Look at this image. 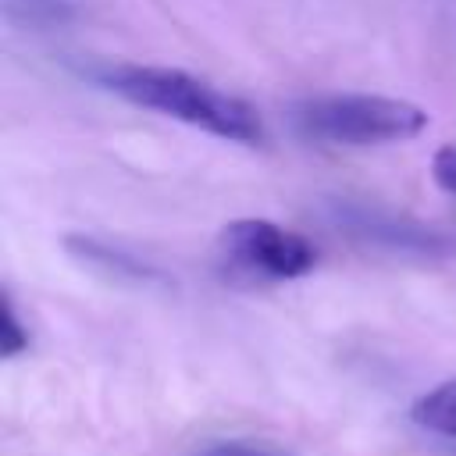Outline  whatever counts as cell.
<instances>
[{
  "mask_svg": "<svg viewBox=\"0 0 456 456\" xmlns=\"http://www.w3.org/2000/svg\"><path fill=\"white\" fill-rule=\"evenodd\" d=\"M96 78L110 93L125 96L128 103L157 110V114L175 118V121H185V125L203 128L217 139L242 142V146H253L264 139V121L246 100H239V96L217 89L214 82L196 78L182 68L107 64L96 71Z\"/></svg>",
  "mask_w": 456,
  "mask_h": 456,
  "instance_id": "6da1fadb",
  "label": "cell"
},
{
  "mask_svg": "<svg viewBox=\"0 0 456 456\" xmlns=\"http://www.w3.org/2000/svg\"><path fill=\"white\" fill-rule=\"evenodd\" d=\"M289 118L303 139H317L331 146L403 142L428 128L424 107L395 96H370V93L310 96V100H299Z\"/></svg>",
  "mask_w": 456,
  "mask_h": 456,
  "instance_id": "7a4b0ae2",
  "label": "cell"
},
{
  "mask_svg": "<svg viewBox=\"0 0 456 456\" xmlns=\"http://www.w3.org/2000/svg\"><path fill=\"white\" fill-rule=\"evenodd\" d=\"M217 242L232 264L278 281L303 278L317 264V249L310 246L306 235L289 232L267 217H239L221 228Z\"/></svg>",
  "mask_w": 456,
  "mask_h": 456,
  "instance_id": "3957f363",
  "label": "cell"
},
{
  "mask_svg": "<svg viewBox=\"0 0 456 456\" xmlns=\"http://www.w3.org/2000/svg\"><path fill=\"white\" fill-rule=\"evenodd\" d=\"M410 417H413L420 428L435 431V435L456 438V378H452V381H442V385L431 388V392H424V395L413 403Z\"/></svg>",
  "mask_w": 456,
  "mask_h": 456,
  "instance_id": "277c9868",
  "label": "cell"
},
{
  "mask_svg": "<svg viewBox=\"0 0 456 456\" xmlns=\"http://www.w3.org/2000/svg\"><path fill=\"white\" fill-rule=\"evenodd\" d=\"M4 18L14 25H32V28H53L71 21V4L68 0H0Z\"/></svg>",
  "mask_w": 456,
  "mask_h": 456,
  "instance_id": "5b68a950",
  "label": "cell"
},
{
  "mask_svg": "<svg viewBox=\"0 0 456 456\" xmlns=\"http://www.w3.org/2000/svg\"><path fill=\"white\" fill-rule=\"evenodd\" d=\"M25 349H28V331L21 328V321L14 314V303L4 292V306H0V356L11 360L18 353H25Z\"/></svg>",
  "mask_w": 456,
  "mask_h": 456,
  "instance_id": "8992f818",
  "label": "cell"
},
{
  "mask_svg": "<svg viewBox=\"0 0 456 456\" xmlns=\"http://www.w3.org/2000/svg\"><path fill=\"white\" fill-rule=\"evenodd\" d=\"M200 456H292L271 442H246V438H232V442H214L207 445Z\"/></svg>",
  "mask_w": 456,
  "mask_h": 456,
  "instance_id": "52a82bcc",
  "label": "cell"
},
{
  "mask_svg": "<svg viewBox=\"0 0 456 456\" xmlns=\"http://www.w3.org/2000/svg\"><path fill=\"white\" fill-rule=\"evenodd\" d=\"M431 175H435V182H438L445 192L456 196V142H449V146H442V150L435 153Z\"/></svg>",
  "mask_w": 456,
  "mask_h": 456,
  "instance_id": "ba28073f",
  "label": "cell"
}]
</instances>
